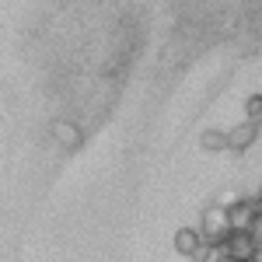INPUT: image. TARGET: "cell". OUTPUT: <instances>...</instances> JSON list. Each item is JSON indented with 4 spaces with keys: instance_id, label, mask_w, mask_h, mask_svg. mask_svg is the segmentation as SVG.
I'll return each mask as SVG.
<instances>
[{
    "instance_id": "cell-5",
    "label": "cell",
    "mask_w": 262,
    "mask_h": 262,
    "mask_svg": "<svg viewBox=\"0 0 262 262\" xmlns=\"http://www.w3.org/2000/svg\"><path fill=\"white\" fill-rule=\"evenodd\" d=\"M259 137V126H252V122H242V126H234L231 133H227V150H248L252 143Z\"/></svg>"
},
{
    "instance_id": "cell-10",
    "label": "cell",
    "mask_w": 262,
    "mask_h": 262,
    "mask_svg": "<svg viewBox=\"0 0 262 262\" xmlns=\"http://www.w3.org/2000/svg\"><path fill=\"white\" fill-rule=\"evenodd\" d=\"M248 238L255 242V248H262V213H255V221L248 227Z\"/></svg>"
},
{
    "instance_id": "cell-3",
    "label": "cell",
    "mask_w": 262,
    "mask_h": 262,
    "mask_svg": "<svg viewBox=\"0 0 262 262\" xmlns=\"http://www.w3.org/2000/svg\"><path fill=\"white\" fill-rule=\"evenodd\" d=\"M53 137H56V143L67 147V150H77L81 140H84L81 126H77V122H70V119H56V122H53Z\"/></svg>"
},
{
    "instance_id": "cell-2",
    "label": "cell",
    "mask_w": 262,
    "mask_h": 262,
    "mask_svg": "<svg viewBox=\"0 0 262 262\" xmlns=\"http://www.w3.org/2000/svg\"><path fill=\"white\" fill-rule=\"evenodd\" d=\"M252 221H255V206H252V200H238L234 206H227V224H231V234H248Z\"/></svg>"
},
{
    "instance_id": "cell-8",
    "label": "cell",
    "mask_w": 262,
    "mask_h": 262,
    "mask_svg": "<svg viewBox=\"0 0 262 262\" xmlns=\"http://www.w3.org/2000/svg\"><path fill=\"white\" fill-rule=\"evenodd\" d=\"M203 150H227V133H221V129H206L200 137Z\"/></svg>"
},
{
    "instance_id": "cell-6",
    "label": "cell",
    "mask_w": 262,
    "mask_h": 262,
    "mask_svg": "<svg viewBox=\"0 0 262 262\" xmlns=\"http://www.w3.org/2000/svg\"><path fill=\"white\" fill-rule=\"evenodd\" d=\"M175 248H179V255H192L196 259V252L203 248V234L192 231V227H182L179 234H175Z\"/></svg>"
},
{
    "instance_id": "cell-9",
    "label": "cell",
    "mask_w": 262,
    "mask_h": 262,
    "mask_svg": "<svg viewBox=\"0 0 262 262\" xmlns=\"http://www.w3.org/2000/svg\"><path fill=\"white\" fill-rule=\"evenodd\" d=\"M245 116H248L245 122H252V126H262V95H252V98L245 101Z\"/></svg>"
},
{
    "instance_id": "cell-1",
    "label": "cell",
    "mask_w": 262,
    "mask_h": 262,
    "mask_svg": "<svg viewBox=\"0 0 262 262\" xmlns=\"http://www.w3.org/2000/svg\"><path fill=\"white\" fill-rule=\"evenodd\" d=\"M200 234H203V242H213V245L227 242L231 224H227V210H224V206H217V203H213V206H206V210H203Z\"/></svg>"
},
{
    "instance_id": "cell-7",
    "label": "cell",
    "mask_w": 262,
    "mask_h": 262,
    "mask_svg": "<svg viewBox=\"0 0 262 262\" xmlns=\"http://www.w3.org/2000/svg\"><path fill=\"white\" fill-rule=\"evenodd\" d=\"M196 262H227V248L221 245H213V242H203V248L196 252Z\"/></svg>"
},
{
    "instance_id": "cell-4",
    "label": "cell",
    "mask_w": 262,
    "mask_h": 262,
    "mask_svg": "<svg viewBox=\"0 0 262 262\" xmlns=\"http://www.w3.org/2000/svg\"><path fill=\"white\" fill-rule=\"evenodd\" d=\"M224 248H227V259L231 262H252V255H255V242L248 234H227Z\"/></svg>"
},
{
    "instance_id": "cell-11",
    "label": "cell",
    "mask_w": 262,
    "mask_h": 262,
    "mask_svg": "<svg viewBox=\"0 0 262 262\" xmlns=\"http://www.w3.org/2000/svg\"><path fill=\"white\" fill-rule=\"evenodd\" d=\"M252 262H262V248H255V255H252Z\"/></svg>"
},
{
    "instance_id": "cell-12",
    "label": "cell",
    "mask_w": 262,
    "mask_h": 262,
    "mask_svg": "<svg viewBox=\"0 0 262 262\" xmlns=\"http://www.w3.org/2000/svg\"><path fill=\"white\" fill-rule=\"evenodd\" d=\"M252 200H255V203H262V185H259V192H255V196H252Z\"/></svg>"
}]
</instances>
